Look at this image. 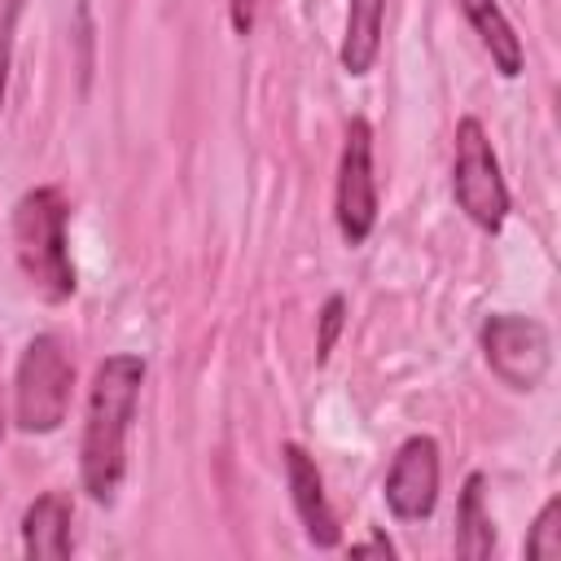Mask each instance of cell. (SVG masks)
<instances>
[{"instance_id": "obj_1", "label": "cell", "mask_w": 561, "mask_h": 561, "mask_svg": "<svg viewBox=\"0 0 561 561\" xmlns=\"http://www.w3.org/2000/svg\"><path fill=\"white\" fill-rule=\"evenodd\" d=\"M140 381H145L140 355H105L88 386L79 478H83V491L101 504H110L118 495L123 473H127V434H131Z\"/></svg>"}, {"instance_id": "obj_2", "label": "cell", "mask_w": 561, "mask_h": 561, "mask_svg": "<svg viewBox=\"0 0 561 561\" xmlns=\"http://www.w3.org/2000/svg\"><path fill=\"white\" fill-rule=\"evenodd\" d=\"M66 219H70V206H66L61 188H53V184L26 188L13 206V254H18L22 276L31 280V289L44 302H66L75 294Z\"/></svg>"}, {"instance_id": "obj_3", "label": "cell", "mask_w": 561, "mask_h": 561, "mask_svg": "<svg viewBox=\"0 0 561 561\" xmlns=\"http://www.w3.org/2000/svg\"><path fill=\"white\" fill-rule=\"evenodd\" d=\"M75 386V364L61 346V337L39 333L26 342L13 377V421L22 434H53L66 421Z\"/></svg>"}, {"instance_id": "obj_4", "label": "cell", "mask_w": 561, "mask_h": 561, "mask_svg": "<svg viewBox=\"0 0 561 561\" xmlns=\"http://www.w3.org/2000/svg\"><path fill=\"white\" fill-rule=\"evenodd\" d=\"M451 193L456 206L482 228V232H500L504 215H508V188L500 175V158L482 131L478 118H460L456 123V162H451Z\"/></svg>"}, {"instance_id": "obj_5", "label": "cell", "mask_w": 561, "mask_h": 561, "mask_svg": "<svg viewBox=\"0 0 561 561\" xmlns=\"http://www.w3.org/2000/svg\"><path fill=\"white\" fill-rule=\"evenodd\" d=\"M482 355H486V368L508 390H539L552 368V337L539 320L500 311V316H486L482 324Z\"/></svg>"}, {"instance_id": "obj_6", "label": "cell", "mask_w": 561, "mask_h": 561, "mask_svg": "<svg viewBox=\"0 0 561 561\" xmlns=\"http://www.w3.org/2000/svg\"><path fill=\"white\" fill-rule=\"evenodd\" d=\"M333 206H337V228H342L346 245H364L373 224H377V180H373V127H368V118L346 123Z\"/></svg>"}, {"instance_id": "obj_7", "label": "cell", "mask_w": 561, "mask_h": 561, "mask_svg": "<svg viewBox=\"0 0 561 561\" xmlns=\"http://www.w3.org/2000/svg\"><path fill=\"white\" fill-rule=\"evenodd\" d=\"M386 504L399 522H421L438 504V443L430 434L408 438L386 473Z\"/></svg>"}, {"instance_id": "obj_8", "label": "cell", "mask_w": 561, "mask_h": 561, "mask_svg": "<svg viewBox=\"0 0 561 561\" xmlns=\"http://www.w3.org/2000/svg\"><path fill=\"white\" fill-rule=\"evenodd\" d=\"M285 478H289V500H294V513H298L307 539L316 548H333L337 543V517L329 508V495H324L316 460L298 443H285Z\"/></svg>"}, {"instance_id": "obj_9", "label": "cell", "mask_w": 561, "mask_h": 561, "mask_svg": "<svg viewBox=\"0 0 561 561\" xmlns=\"http://www.w3.org/2000/svg\"><path fill=\"white\" fill-rule=\"evenodd\" d=\"M22 552L35 561H66L70 557V500L61 491H44L22 513Z\"/></svg>"}, {"instance_id": "obj_10", "label": "cell", "mask_w": 561, "mask_h": 561, "mask_svg": "<svg viewBox=\"0 0 561 561\" xmlns=\"http://www.w3.org/2000/svg\"><path fill=\"white\" fill-rule=\"evenodd\" d=\"M456 4H460V13L469 18V26L478 31V39H482V48L491 53L495 70H500L504 79H517L526 57H522V39L513 35L504 9H500L495 0H456Z\"/></svg>"}, {"instance_id": "obj_11", "label": "cell", "mask_w": 561, "mask_h": 561, "mask_svg": "<svg viewBox=\"0 0 561 561\" xmlns=\"http://www.w3.org/2000/svg\"><path fill=\"white\" fill-rule=\"evenodd\" d=\"M381 22H386V0H351L346 4V35H342V70L346 75H368L377 53H381Z\"/></svg>"}, {"instance_id": "obj_12", "label": "cell", "mask_w": 561, "mask_h": 561, "mask_svg": "<svg viewBox=\"0 0 561 561\" xmlns=\"http://www.w3.org/2000/svg\"><path fill=\"white\" fill-rule=\"evenodd\" d=\"M482 495H486L482 473H469L465 491H460V504H456V552L469 557V561H482L495 548V526H491V513H486Z\"/></svg>"}, {"instance_id": "obj_13", "label": "cell", "mask_w": 561, "mask_h": 561, "mask_svg": "<svg viewBox=\"0 0 561 561\" xmlns=\"http://www.w3.org/2000/svg\"><path fill=\"white\" fill-rule=\"evenodd\" d=\"M526 557H535V561H557L561 557V500L557 495L539 508V517L526 535Z\"/></svg>"}, {"instance_id": "obj_14", "label": "cell", "mask_w": 561, "mask_h": 561, "mask_svg": "<svg viewBox=\"0 0 561 561\" xmlns=\"http://www.w3.org/2000/svg\"><path fill=\"white\" fill-rule=\"evenodd\" d=\"M26 0H0V110H4V88H9V61H13V35Z\"/></svg>"}, {"instance_id": "obj_15", "label": "cell", "mask_w": 561, "mask_h": 561, "mask_svg": "<svg viewBox=\"0 0 561 561\" xmlns=\"http://www.w3.org/2000/svg\"><path fill=\"white\" fill-rule=\"evenodd\" d=\"M342 311H346V302H342V294H333V298L324 302V311H320V337H316V359H329V351H333V342H337V333H342Z\"/></svg>"}, {"instance_id": "obj_16", "label": "cell", "mask_w": 561, "mask_h": 561, "mask_svg": "<svg viewBox=\"0 0 561 561\" xmlns=\"http://www.w3.org/2000/svg\"><path fill=\"white\" fill-rule=\"evenodd\" d=\"M254 9H259V0H228L232 31H237V35H250V26H254Z\"/></svg>"}, {"instance_id": "obj_17", "label": "cell", "mask_w": 561, "mask_h": 561, "mask_svg": "<svg viewBox=\"0 0 561 561\" xmlns=\"http://www.w3.org/2000/svg\"><path fill=\"white\" fill-rule=\"evenodd\" d=\"M351 552H359V557H364V552H381V557H394V548H390L386 539H373V543H355Z\"/></svg>"}, {"instance_id": "obj_18", "label": "cell", "mask_w": 561, "mask_h": 561, "mask_svg": "<svg viewBox=\"0 0 561 561\" xmlns=\"http://www.w3.org/2000/svg\"><path fill=\"white\" fill-rule=\"evenodd\" d=\"M0 438H4V416H0Z\"/></svg>"}]
</instances>
